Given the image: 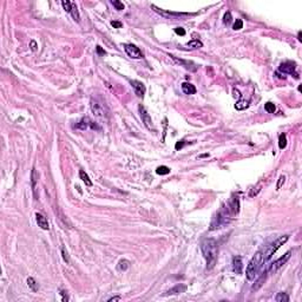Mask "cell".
Here are the masks:
<instances>
[{"label":"cell","instance_id":"1","mask_svg":"<svg viewBox=\"0 0 302 302\" xmlns=\"http://www.w3.org/2000/svg\"><path fill=\"white\" fill-rule=\"evenodd\" d=\"M201 250L207 261V269H212L217 262V242L214 238H206L201 243Z\"/></svg>","mask_w":302,"mask_h":302},{"label":"cell","instance_id":"2","mask_svg":"<svg viewBox=\"0 0 302 302\" xmlns=\"http://www.w3.org/2000/svg\"><path fill=\"white\" fill-rule=\"evenodd\" d=\"M263 264V257H262V251L259 250L257 253H255V255L251 257V260L249 261V263L247 265L245 269V276L249 281L255 280V277L257 276V273L260 270V268Z\"/></svg>","mask_w":302,"mask_h":302},{"label":"cell","instance_id":"3","mask_svg":"<svg viewBox=\"0 0 302 302\" xmlns=\"http://www.w3.org/2000/svg\"><path fill=\"white\" fill-rule=\"evenodd\" d=\"M289 240V235H283L281 237H279L276 241H274L273 243H270L269 245H267L265 248H264L263 250H261L262 251V257H263V262L264 261H268L276 251H277V249L283 245L287 241Z\"/></svg>","mask_w":302,"mask_h":302},{"label":"cell","instance_id":"4","mask_svg":"<svg viewBox=\"0 0 302 302\" xmlns=\"http://www.w3.org/2000/svg\"><path fill=\"white\" fill-rule=\"evenodd\" d=\"M228 223H229V217L226 215V211L224 209H221L216 214V216L212 218V222L210 224V230H216V229L223 228Z\"/></svg>","mask_w":302,"mask_h":302},{"label":"cell","instance_id":"5","mask_svg":"<svg viewBox=\"0 0 302 302\" xmlns=\"http://www.w3.org/2000/svg\"><path fill=\"white\" fill-rule=\"evenodd\" d=\"M290 256H292V251L289 250V251H287L283 256H281L280 259H277L276 261H274L273 263L270 264V267H269V269H268V270H269L270 273H276V271H277L281 267H283L284 264L287 263V261L290 259Z\"/></svg>","mask_w":302,"mask_h":302},{"label":"cell","instance_id":"6","mask_svg":"<svg viewBox=\"0 0 302 302\" xmlns=\"http://www.w3.org/2000/svg\"><path fill=\"white\" fill-rule=\"evenodd\" d=\"M91 110L99 118H105L106 117V110L104 108V104H102L97 99H92L91 100Z\"/></svg>","mask_w":302,"mask_h":302},{"label":"cell","instance_id":"7","mask_svg":"<svg viewBox=\"0 0 302 302\" xmlns=\"http://www.w3.org/2000/svg\"><path fill=\"white\" fill-rule=\"evenodd\" d=\"M124 50L126 52V55L129 57H131L133 59H141L143 55H142V51L133 44H125L124 45Z\"/></svg>","mask_w":302,"mask_h":302},{"label":"cell","instance_id":"8","mask_svg":"<svg viewBox=\"0 0 302 302\" xmlns=\"http://www.w3.org/2000/svg\"><path fill=\"white\" fill-rule=\"evenodd\" d=\"M296 70V66L293 61H286V63H282L279 67V71L280 72H283V73H288V75H294L296 78H298V73L295 72Z\"/></svg>","mask_w":302,"mask_h":302},{"label":"cell","instance_id":"9","mask_svg":"<svg viewBox=\"0 0 302 302\" xmlns=\"http://www.w3.org/2000/svg\"><path fill=\"white\" fill-rule=\"evenodd\" d=\"M139 113H141V117H142V120L144 123V125L149 129V130H155L153 125H152V120H151V117L149 116V113L147 112L145 108L143 105H139Z\"/></svg>","mask_w":302,"mask_h":302},{"label":"cell","instance_id":"10","mask_svg":"<svg viewBox=\"0 0 302 302\" xmlns=\"http://www.w3.org/2000/svg\"><path fill=\"white\" fill-rule=\"evenodd\" d=\"M130 83H131V86L135 90V93L137 94L139 98H143L144 94H145V91H147L145 85L142 81H138V80H131Z\"/></svg>","mask_w":302,"mask_h":302},{"label":"cell","instance_id":"11","mask_svg":"<svg viewBox=\"0 0 302 302\" xmlns=\"http://www.w3.org/2000/svg\"><path fill=\"white\" fill-rule=\"evenodd\" d=\"M89 126H90L91 129H97V130H99V129H100L99 126H97L93 122H92L90 118H87V117L81 118V119H80V122L77 124V128H78V129H80V130H86Z\"/></svg>","mask_w":302,"mask_h":302},{"label":"cell","instance_id":"12","mask_svg":"<svg viewBox=\"0 0 302 302\" xmlns=\"http://www.w3.org/2000/svg\"><path fill=\"white\" fill-rule=\"evenodd\" d=\"M151 7L157 12L159 13L161 16L163 17H167V18H171V17H183V16H187V13H177V12H168V11H164V10H161L158 8L156 5H151Z\"/></svg>","mask_w":302,"mask_h":302},{"label":"cell","instance_id":"13","mask_svg":"<svg viewBox=\"0 0 302 302\" xmlns=\"http://www.w3.org/2000/svg\"><path fill=\"white\" fill-rule=\"evenodd\" d=\"M243 269V263H242V257L241 256H235L232 259V270L235 274H241Z\"/></svg>","mask_w":302,"mask_h":302},{"label":"cell","instance_id":"14","mask_svg":"<svg viewBox=\"0 0 302 302\" xmlns=\"http://www.w3.org/2000/svg\"><path fill=\"white\" fill-rule=\"evenodd\" d=\"M36 221H37L38 226H40L43 230H49V229H50L49 222H47V220H46V217H45L44 215L37 212V214H36Z\"/></svg>","mask_w":302,"mask_h":302},{"label":"cell","instance_id":"15","mask_svg":"<svg viewBox=\"0 0 302 302\" xmlns=\"http://www.w3.org/2000/svg\"><path fill=\"white\" fill-rule=\"evenodd\" d=\"M185 290H187V286H184V284H177V286H175L173 288L169 289V290L164 294V296H169V295H177V294L184 293Z\"/></svg>","mask_w":302,"mask_h":302},{"label":"cell","instance_id":"16","mask_svg":"<svg viewBox=\"0 0 302 302\" xmlns=\"http://www.w3.org/2000/svg\"><path fill=\"white\" fill-rule=\"evenodd\" d=\"M176 63H178V64H181L182 66H184L185 69H188V70H191V71H196V66H195V64L194 63H191V61H187V60H183V59H177L175 56H170Z\"/></svg>","mask_w":302,"mask_h":302},{"label":"cell","instance_id":"17","mask_svg":"<svg viewBox=\"0 0 302 302\" xmlns=\"http://www.w3.org/2000/svg\"><path fill=\"white\" fill-rule=\"evenodd\" d=\"M182 91L185 94H194L196 93V87L190 83H183L182 84Z\"/></svg>","mask_w":302,"mask_h":302},{"label":"cell","instance_id":"18","mask_svg":"<svg viewBox=\"0 0 302 302\" xmlns=\"http://www.w3.org/2000/svg\"><path fill=\"white\" fill-rule=\"evenodd\" d=\"M79 177H80V179L85 183V185H87V187H91V185H92V181L90 179L89 175H87L84 170H80V171H79Z\"/></svg>","mask_w":302,"mask_h":302},{"label":"cell","instance_id":"19","mask_svg":"<svg viewBox=\"0 0 302 302\" xmlns=\"http://www.w3.org/2000/svg\"><path fill=\"white\" fill-rule=\"evenodd\" d=\"M187 46H188L189 49H200V47H202L203 46V43L201 41V40H198V39H194V40H191V41H189L188 44H187Z\"/></svg>","mask_w":302,"mask_h":302},{"label":"cell","instance_id":"20","mask_svg":"<svg viewBox=\"0 0 302 302\" xmlns=\"http://www.w3.org/2000/svg\"><path fill=\"white\" fill-rule=\"evenodd\" d=\"M27 286L31 288L32 292H38V290H39V286H38L37 281H36L33 277H28V279H27Z\"/></svg>","mask_w":302,"mask_h":302},{"label":"cell","instance_id":"21","mask_svg":"<svg viewBox=\"0 0 302 302\" xmlns=\"http://www.w3.org/2000/svg\"><path fill=\"white\" fill-rule=\"evenodd\" d=\"M230 209H231V211H232L234 215L238 212V200H237V197L236 198L232 197V200L230 202Z\"/></svg>","mask_w":302,"mask_h":302},{"label":"cell","instance_id":"22","mask_svg":"<svg viewBox=\"0 0 302 302\" xmlns=\"http://www.w3.org/2000/svg\"><path fill=\"white\" fill-rule=\"evenodd\" d=\"M249 106V102L248 100H238L235 104V109L236 110H244Z\"/></svg>","mask_w":302,"mask_h":302},{"label":"cell","instance_id":"23","mask_svg":"<svg viewBox=\"0 0 302 302\" xmlns=\"http://www.w3.org/2000/svg\"><path fill=\"white\" fill-rule=\"evenodd\" d=\"M129 267H130V262L128 260H120L119 263H118V269L120 271H125Z\"/></svg>","mask_w":302,"mask_h":302},{"label":"cell","instance_id":"24","mask_svg":"<svg viewBox=\"0 0 302 302\" xmlns=\"http://www.w3.org/2000/svg\"><path fill=\"white\" fill-rule=\"evenodd\" d=\"M279 147L280 149H284L287 147V136L284 133H281L279 136Z\"/></svg>","mask_w":302,"mask_h":302},{"label":"cell","instance_id":"25","mask_svg":"<svg viewBox=\"0 0 302 302\" xmlns=\"http://www.w3.org/2000/svg\"><path fill=\"white\" fill-rule=\"evenodd\" d=\"M71 14H72V17L75 19L76 21H79L80 20V17H79V12H78V8H77V5H76L75 2H72V7H71Z\"/></svg>","mask_w":302,"mask_h":302},{"label":"cell","instance_id":"26","mask_svg":"<svg viewBox=\"0 0 302 302\" xmlns=\"http://www.w3.org/2000/svg\"><path fill=\"white\" fill-rule=\"evenodd\" d=\"M263 274H264V275H262V276H261V277H260V279H259V280L256 281V284H254V286H253V290H257V289H259V288H260V287H261V286H262V284L264 283V280H265V274H267V271H264Z\"/></svg>","mask_w":302,"mask_h":302},{"label":"cell","instance_id":"27","mask_svg":"<svg viewBox=\"0 0 302 302\" xmlns=\"http://www.w3.org/2000/svg\"><path fill=\"white\" fill-rule=\"evenodd\" d=\"M275 300L277 302H288L289 301V296L286 293H279L275 298Z\"/></svg>","mask_w":302,"mask_h":302},{"label":"cell","instance_id":"28","mask_svg":"<svg viewBox=\"0 0 302 302\" xmlns=\"http://www.w3.org/2000/svg\"><path fill=\"white\" fill-rule=\"evenodd\" d=\"M156 172L158 175H168V173H170V168L165 167V165H161L156 169Z\"/></svg>","mask_w":302,"mask_h":302},{"label":"cell","instance_id":"29","mask_svg":"<svg viewBox=\"0 0 302 302\" xmlns=\"http://www.w3.org/2000/svg\"><path fill=\"white\" fill-rule=\"evenodd\" d=\"M264 109H265V111L268 113H274L275 112V110H276V106H275V104H273L271 102H268V103H265Z\"/></svg>","mask_w":302,"mask_h":302},{"label":"cell","instance_id":"30","mask_svg":"<svg viewBox=\"0 0 302 302\" xmlns=\"http://www.w3.org/2000/svg\"><path fill=\"white\" fill-rule=\"evenodd\" d=\"M61 5H63V7H64V10H65L66 12L71 13V7H72V2H70V1H67V0H63V1H61Z\"/></svg>","mask_w":302,"mask_h":302},{"label":"cell","instance_id":"31","mask_svg":"<svg viewBox=\"0 0 302 302\" xmlns=\"http://www.w3.org/2000/svg\"><path fill=\"white\" fill-rule=\"evenodd\" d=\"M37 179H38L37 171L33 168V169H32V175H31V182H32V188H33V190L36 188V182H37Z\"/></svg>","mask_w":302,"mask_h":302},{"label":"cell","instance_id":"32","mask_svg":"<svg viewBox=\"0 0 302 302\" xmlns=\"http://www.w3.org/2000/svg\"><path fill=\"white\" fill-rule=\"evenodd\" d=\"M243 27V21L241 20V19H236V21L234 22V25H232V28L235 30V31H238V30H241Z\"/></svg>","mask_w":302,"mask_h":302},{"label":"cell","instance_id":"33","mask_svg":"<svg viewBox=\"0 0 302 302\" xmlns=\"http://www.w3.org/2000/svg\"><path fill=\"white\" fill-rule=\"evenodd\" d=\"M112 2V5L116 7V10L117 11H123L124 10V5H123V2H120V1H118V0H113L111 1Z\"/></svg>","mask_w":302,"mask_h":302},{"label":"cell","instance_id":"34","mask_svg":"<svg viewBox=\"0 0 302 302\" xmlns=\"http://www.w3.org/2000/svg\"><path fill=\"white\" fill-rule=\"evenodd\" d=\"M61 255H63V259H64V261L66 262V263L69 264L70 263V256H69V254H67V250L63 247L61 248Z\"/></svg>","mask_w":302,"mask_h":302},{"label":"cell","instance_id":"35","mask_svg":"<svg viewBox=\"0 0 302 302\" xmlns=\"http://www.w3.org/2000/svg\"><path fill=\"white\" fill-rule=\"evenodd\" d=\"M284 181H286V177H284L283 175H281V176H280V178H279L277 185H276V190H280V189H281V187H282L283 183H284Z\"/></svg>","mask_w":302,"mask_h":302},{"label":"cell","instance_id":"36","mask_svg":"<svg viewBox=\"0 0 302 302\" xmlns=\"http://www.w3.org/2000/svg\"><path fill=\"white\" fill-rule=\"evenodd\" d=\"M231 21V13L230 12H226L224 14V18H223V22L224 24H229Z\"/></svg>","mask_w":302,"mask_h":302},{"label":"cell","instance_id":"37","mask_svg":"<svg viewBox=\"0 0 302 302\" xmlns=\"http://www.w3.org/2000/svg\"><path fill=\"white\" fill-rule=\"evenodd\" d=\"M175 32H176L177 34H179V36H185V30H184L183 27H176V28H175Z\"/></svg>","mask_w":302,"mask_h":302},{"label":"cell","instance_id":"38","mask_svg":"<svg viewBox=\"0 0 302 302\" xmlns=\"http://www.w3.org/2000/svg\"><path fill=\"white\" fill-rule=\"evenodd\" d=\"M184 145H185V141H179V142H177V143H176L175 149H176V150H179V149H182Z\"/></svg>","mask_w":302,"mask_h":302},{"label":"cell","instance_id":"39","mask_svg":"<svg viewBox=\"0 0 302 302\" xmlns=\"http://www.w3.org/2000/svg\"><path fill=\"white\" fill-rule=\"evenodd\" d=\"M111 25H112L114 28H120L123 26V24L120 21H111Z\"/></svg>","mask_w":302,"mask_h":302},{"label":"cell","instance_id":"40","mask_svg":"<svg viewBox=\"0 0 302 302\" xmlns=\"http://www.w3.org/2000/svg\"><path fill=\"white\" fill-rule=\"evenodd\" d=\"M60 295L63 296V301L65 302V301H69V296H67V294H66V292L65 290H60Z\"/></svg>","mask_w":302,"mask_h":302},{"label":"cell","instance_id":"41","mask_svg":"<svg viewBox=\"0 0 302 302\" xmlns=\"http://www.w3.org/2000/svg\"><path fill=\"white\" fill-rule=\"evenodd\" d=\"M30 46H31V50H32V51H36V50H37V47H38L37 43H36L34 40H32V41L30 43Z\"/></svg>","mask_w":302,"mask_h":302},{"label":"cell","instance_id":"42","mask_svg":"<svg viewBox=\"0 0 302 302\" xmlns=\"http://www.w3.org/2000/svg\"><path fill=\"white\" fill-rule=\"evenodd\" d=\"M119 300H122V298H120V296H113V298H110L108 301L112 302V301H119Z\"/></svg>","mask_w":302,"mask_h":302},{"label":"cell","instance_id":"43","mask_svg":"<svg viewBox=\"0 0 302 302\" xmlns=\"http://www.w3.org/2000/svg\"><path fill=\"white\" fill-rule=\"evenodd\" d=\"M97 52H98L100 56H104V55H105V51H103L100 46H97Z\"/></svg>","mask_w":302,"mask_h":302},{"label":"cell","instance_id":"44","mask_svg":"<svg viewBox=\"0 0 302 302\" xmlns=\"http://www.w3.org/2000/svg\"><path fill=\"white\" fill-rule=\"evenodd\" d=\"M232 92H234V96H235V97H236V96H237V97H241V93H240V91H238V90L234 89V90H232Z\"/></svg>","mask_w":302,"mask_h":302},{"label":"cell","instance_id":"45","mask_svg":"<svg viewBox=\"0 0 302 302\" xmlns=\"http://www.w3.org/2000/svg\"><path fill=\"white\" fill-rule=\"evenodd\" d=\"M299 40L301 41V32H299Z\"/></svg>","mask_w":302,"mask_h":302}]
</instances>
